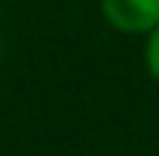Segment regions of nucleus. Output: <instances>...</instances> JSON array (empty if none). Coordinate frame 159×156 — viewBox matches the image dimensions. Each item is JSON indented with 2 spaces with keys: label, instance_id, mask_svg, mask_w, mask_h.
<instances>
[{
  "label": "nucleus",
  "instance_id": "f257e3e1",
  "mask_svg": "<svg viewBox=\"0 0 159 156\" xmlns=\"http://www.w3.org/2000/svg\"><path fill=\"white\" fill-rule=\"evenodd\" d=\"M100 15L124 35H148L159 27V0H100Z\"/></svg>",
  "mask_w": 159,
  "mask_h": 156
},
{
  "label": "nucleus",
  "instance_id": "f03ea898",
  "mask_svg": "<svg viewBox=\"0 0 159 156\" xmlns=\"http://www.w3.org/2000/svg\"><path fill=\"white\" fill-rule=\"evenodd\" d=\"M144 65H148L150 80L159 82V27L148 33V44H144Z\"/></svg>",
  "mask_w": 159,
  "mask_h": 156
}]
</instances>
